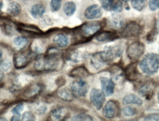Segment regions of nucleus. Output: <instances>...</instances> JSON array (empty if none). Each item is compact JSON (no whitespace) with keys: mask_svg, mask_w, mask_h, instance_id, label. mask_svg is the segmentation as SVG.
<instances>
[{"mask_svg":"<svg viewBox=\"0 0 159 121\" xmlns=\"http://www.w3.org/2000/svg\"><path fill=\"white\" fill-rule=\"evenodd\" d=\"M46 111H47V106H40V108L38 110V112H39V114H43V113L46 112Z\"/></svg>","mask_w":159,"mask_h":121,"instance_id":"c03bdc74","label":"nucleus"},{"mask_svg":"<svg viewBox=\"0 0 159 121\" xmlns=\"http://www.w3.org/2000/svg\"><path fill=\"white\" fill-rule=\"evenodd\" d=\"M69 59L73 62H80L84 59V55L82 53L79 52L78 51H75L69 55Z\"/></svg>","mask_w":159,"mask_h":121,"instance_id":"7c9ffc66","label":"nucleus"},{"mask_svg":"<svg viewBox=\"0 0 159 121\" xmlns=\"http://www.w3.org/2000/svg\"><path fill=\"white\" fill-rule=\"evenodd\" d=\"M139 67L144 74L152 75L157 73L159 69V55L154 53L148 54L141 60Z\"/></svg>","mask_w":159,"mask_h":121,"instance_id":"f03ea898","label":"nucleus"},{"mask_svg":"<svg viewBox=\"0 0 159 121\" xmlns=\"http://www.w3.org/2000/svg\"><path fill=\"white\" fill-rule=\"evenodd\" d=\"M91 64L97 70H100L107 65L102 59L99 52L95 53L94 54L92 55V57H91Z\"/></svg>","mask_w":159,"mask_h":121,"instance_id":"6ab92c4d","label":"nucleus"},{"mask_svg":"<svg viewBox=\"0 0 159 121\" xmlns=\"http://www.w3.org/2000/svg\"><path fill=\"white\" fill-rule=\"evenodd\" d=\"M90 100L97 110H100L105 102V95L102 90L99 89H92L90 93Z\"/></svg>","mask_w":159,"mask_h":121,"instance_id":"6e6552de","label":"nucleus"},{"mask_svg":"<svg viewBox=\"0 0 159 121\" xmlns=\"http://www.w3.org/2000/svg\"><path fill=\"white\" fill-rule=\"evenodd\" d=\"M30 60V57L27 54L21 52V51L16 54L13 57V63L16 69H21L25 68Z\"/></svg>","mask_w":159,"mask_h":121,"instance_id":"9d476101","label":"nucleus"},{"mask_svg":"<svg viewBox=\"0 0 159 121\" xmlns=\"http://www.w3.org/2000/svg\"><path fill=\"white\" fill-rule=\"evenodd\" d=\"M4 79V73H3V71L2 70V69H0V82H2V81Z\"/></svg>","mask_w":159,"mask_h":121,"instance_id":"49530a36","label":"nucleus"},{"mask_svg":"<svg viewBox=\"0 0 159 121\" xmlns=\"http://www.w3.org/2000/svg\"><path fill=\"white\" fill-rule=\"evenodd\" d=\"M123 49L120 45H108L102 51L99 52L102 59L106 64L112 63L115 59L119 58L122 55Z\"/></svg>","mask_w":159,"mask_h":121,"instance_id":"20e7f679","label":"nucleus"},{"mask_svg":"<svg viewBox=\"0 0 159 121\" xmlns=\"http://www.w3.org/2000/svg\"><path fill=\"white\" fill-rule=\"evenodd\" d=\"M111 24L113 28L115 29H122L126 25L125 19L118 15H112L111 19Z\"/></svg>","mask_w":159,"mask_h":121,"instance_id":"412c9836","label":"nucleus"},{"mask_svg":"<svg viewBox=\"0 0 159 121\" xmlns=\"http://www.w3.org/2000/svg\"><path fill=\"white\" fill-rule=\"evenodd\" d=\"M149 7L152 11H156L157 9H159V0H150Z\"/></svg>","mask_w":159,"mask_h":121,"instance_id":"ea45409f","label":"nucleus"},{"mask_svg":"<svg viewBox=\"0 0 159 121\" xmlns=\"http://www.w3.org/2000/svg\"><path fill=\"white\" fill-rule=\"evenodd\" d=\"M0 120H6L5 118H0Z\"/></svg>","mask_w":159,"mask_h":121,"instance_id":"3c124183","label":"nucleus"},{"mask_svg":"<svg viewBox=\"0 0 159 121\" xmlns=\"http://www.w3.org/2000/svg\"><path fill=\"white\" fill-rule=\"evenodd\" d=\"M119 113H120L119 106L118 103L115 101H109L108 102H107L102 110L103 115L108 119H112L115 117L119 116Z\"/></svg>","mask_w":159,"mask_h":121,"instance_id":"1a4fd4ad","label":"nucleus"},{"mask_svg":"<svg viewBox=\"0 0 159 121\" xmlns=\"http://www.w3.org/2000/svg\"><path fill=\"white\" fill-rule=\"evenodd\" d=\"M158 102H159V92H158Z\"/></svg>","mask_w":159,"mask_h":121,"instance_id":"603ef678","label":"nucleus"},{"mask_svg":"<svg viewBox=\"0 0 159 121\" xmlns=\"http://www.w3.org/2000/svg\"><path fill=\"white\" fill-rule=\"evenodd\" d=\"M102 28L98 21L86 22L81 25L77 29V33L83 39H89L97 34Z\"/></svg>","mask_w":159,"mask_h":121,"instance_id":"7ed1b4c3","label":"nucleus"},{"mask_svg":"<svg viewBox=\"0 0 159 121\" xmlns=\"http://www.w3.org/2000/svg\"><path fill=\"white\" fill-rule=\"evenodd\" d=\"M100 3L103 9L107 11H112L115 2L114 0H100Z\"/></svg>","mask_w":159,"mask_h":121,"instance_id":"2f4dec72","label":"nucleus"},{"mask_svg":"<svg viewBox=\"0 0 159 121\" xmlns=\"http://www.w3.org/2000/svg\"><path fill=\"white\" fill-rule=\"evenodd\" d=\"M88 83L83 80V79H78L71 83V90L75 97L77 98H82L86 96L89 91Z\"/></svg>","mask_w":159,"mask_h":121,"instance_id":"0eeeda50","label":"nucleus"},{"mask_svg":"<svg viewBox=\"0 0 159 121\" xmlns=\"http://www.w3.org/2000/svg\"><path fill=\"white\" fill-rule=\"evenodd\" d=\"M119 1H121L122 2H128L130 1V0H119Z\"/></svg>","mask_w":159,"mask_h":121,"instance_id":"09e8293b","label":"nucleus"},{"mask_svg":"<svg viewBox=\"0 0 159 121\" xmlns=\"http://www.w3.org/2000/svg\"><path fill=\"white\" fill-rule=\"evenodd\" d=\"M24 109V104H19L16 105L14 108L12 110V112L13 114H16V115H20L21 114V112Z\"/></svg>","mask_w":159,"mask_h":121,"instance_id":"a19ab883","label":"nucleus"},{"mask_svg":"<svg viewBox=\"0 0 159 121\" xmlns=\"http://www.w3.org/2000/svg\"><path fill=\"white\" fill-rule=\"evenodd\" d=\"M21 117L20 115L14 114V115L12 117L11 120L12 121H19V120H21Z\"/></svg>","mask_w":159,"mask_h":121,"instance_id":"a18cd8bd","label":"nucleus"},{"mask_svg":"<svg viewBox=\"0 0 159 121\" xmlns=\"http://www.w3.org/2000/svg\"><path fill=\"white\" fill-rule=\"evenodd\" d=\"M57 96L59 97L61 100L64 101V102H71L74 99V95L71 92V89L69 90L68 88H63L61 89L58 92H57Z\"/></svg>","mask_w":159,"mask_h":121,"instance_id":"393cba45","label":"nucleus"},{"mask_svg":"<svg viewBox=\"0 0 159 121\" xmlns=\"http://www.w3.org/2000/svg\"><path fill=\"white\" fill-rule=\"evenodd\" d=\"M122 113L125 117L134 116L137 114V110L132 106H126L122 110Z\"/></svg>","mask_w":159,"mask_h":121,"instance_id":"473e14b6","label":"nucleus"},{"mask_svg":"<svg viewBox=\"0 0 159 121\" xmlns=\"http://www.w3.org/2000/svg\"><path fill=\"white\" fill-rule=\"evenodd\" d=\"M157 36V32L156 29H152V31H150V32L148 33L147 35V41L148 43H152L156 41Z\"/></svg>","mask_w":159,"mask_h":121,"instance_id":"58836bf2","label":"nucleus"},{"mask_svg":"<svg viewBox=\"0 0 159 121\" xmlns=\"http://www.w3.org/2000/svg\"><path fill=\"white\" fill-rule=\"evenodd\" d=\"M46 12V8L43 5L41 4H35L31 7L30 13L31 15H33L35 19H39Z\"/></svg>","mask_w":159,"mask_h":121,"instance_id":"b1692460","label":"nucleus"},{"mask_svg":"<svg viewBox=\"0 0 159 121\" xmlns=\"http://www.w3.org/2000/svg\"><path fill=\"white\" fill-rule=\"evenodd\" d=\"M28 39L22 36L16 37L13 40V45H14L16 49L19 51H22L25 49L28 45Z\"/></svg>","mask_w":159,"mask_h":121,"instance_id":"5701e85b","label":"nucleus"},{"mask_svg":"<svg viewBox=\"0 0 159 121\" xmlns=\"http://www.w3.org/2000/svg\"><path fill=\"white\" fill-rule=\"evenodd\" d=\"M95 38L99 42H108V41H113L118 39L119 35H117L116 33L112 32L105 31L99 33Z\"/></svg>","mask_w":159,"mask_h":121,"instance_id":"f3484780","label":"nucleus"},{"mask_svg":"<svg viewBox=\"0 0 159 121\" xmlns=\"http://www.w3.org/2000/svg\"><path fill=\"white\" fill-rule=\"evenodd\" d=\"M123 104H136L138 106L142 105L143 102L142 100L137 96L136 95L134 94H128L125 96L122 99Z\"/></svg>","mask_w":159,"mask_h":121,"instance_id":"4be33fe9","label":"nucleus"},{"mask_svg":"<svg viewBox=\"0 0 159 121\" xmlns=\"http://www.w3.org/2000/svg\"><path fill=\"white\" fill-rule=\"evenodd\" d=\"M21 7L19 3L13 2L9 4L8 7H7V12L12 16H17L21 13Z\"/></svg>","mask_w":159,"mask_h":121,"instance_id":"a878e982","label":"nucleus"},{"mask_svg":"<svg viewBox=\"0 0 159 121\" xmlns=\"http://www.w3.org/2000/svg\"><path fill=\"white\" fill-rule=\"evenodd\" d=\"M125 76L126 77L128 80L131 81V82H135L137 81L140 77V74H139L138 70H137V65L136 63H131L125 68L124 71Z\"/></svg>","mask_w":159,"mask_h":121,"instance_id":"4468645a","label":"nucleus"},{"mask_svg":"<svg viewBox=\"0 0 159 121\" xmlns=\"http://www.w3.org/2000/svg\"><path fill=\"white\" fill-rule=\"evenodd\" d=\"M22 1H24V2H28V1H30V0H22Z\"/></svg>","mask_w":159,"mask_h":121,"instance_id":"864d4df0","label":"nucleus"},{"mask_svg":"<svg viewBox=\"0 0 159 121\" xmlns=\"http://www.w3.org/2000/svg\"><path fill=\"white\" fill-rule=\"evenodd\" d=\"M142 32V27L136 21H131L125 27L121 32V36L124 38H132L139 37Z\"/></svg>","mask_w":159,"mask_h":121,"instance_id":"423d86ee","label":"nucleus"},{"mask_svg":"<svg viewBox=\"0 0 159 121\" xmlns=\"http://www.w3.org/2000/svg\"><path fill=\"white\" fill-rule=\"evenodd\" d=\"M145 51V45L144 43L139 41H135L128 45L127 49V56L130 60L136 62L142 57Z\"/></svg>","mask_w":159,"mask_h":121,"instance_id":"39448f33","label":"nucleus"},{"mask_svg":"<svg viewBox=\"0 0 159 121\" xmlns=\"http://www.w3.org/2000/svg\"><path fill=\"white\" fill-rule=\"evenodd\" d=\"M122 11V5L120 2L114 3V6H113L112 11L115 12V13H120Z\"/></svg>","mask_w":159,"mask_h":121,"instance_id":"37998d69","label":"nucleus"},{"mask_svg":"<svg viewBox=\"0 0 159 121\" xmlns=\"http://www.w3.org/2000/svg\"><path fill=\"white\" fill-rule=\"evenodd\" d=\"M32 50H33V52L36 53V54H42L43 53V47L41 46V45L40 44L39 41H33V44L31 45Z\"/></svg>","mask_w":159,"mask_h":121,"instance_id":"f704fd0d","label":"nucleus"},{"mask_svg":"<svg viewBox=\"0 0 159 121\" xmlns=\"http://www.w3.org/2000/svg\"><path fill=\"white\" fill-rule=\"evenodd\" d=\"M61 6V0H51L50 7L52 12H56L58 11Z\"/></svg>","mask_w":159,"mask_h":121,"instance_id":"c9c22d12","label":"nucleus"},{"mask_svg":"<svg viewBox=\"0 0 159 121\" xmlns=\"http://www.w3.org/2000/svg\"><path fill=\"white\" fill-rule=\"evenodd\" d=\"M8 1H10V0H8Z\"/></svg>","mask_w":159,"mask_h":121,"instance_id":"5fc2aeb1","label":"nucleus"},{"mask_svg":"<svg viewBox=\"0 0 159 121\" xmlns=\"http://www.w3.org/2000/svg\"><path fill=\"white\" fill-rule=\"evenodd\" d=\"M2 51L0 49V63H2Z\"/></svg>","mask_w":159,"mask_h":121,"instance_id":"de8ad7c7","label":"nucleus"},{"mask_svg":"<svg viewBox=\"0 0 159 121\" xmlns=\"http://www.w3.org/2000/svg\"><path fill=\"white\" fill-rule=\"evenodd\" d=\"M61 52L55 48L49 49L45 56L35 60L34 68L38 71H50L57 70L61 64Z\"/></svg>","mask_w":159,"mask_h":121,"instance_id":"f257e3e1","label":"nucleus"},{"mask_svg":"<svg viewBox=\"0 0 159 121\" xmlns=\"http://www.w3.org/2000/svg\"><path fill=\"white\" fill-rule=\"evenodd\" d=\"M155 90V84L152 81H148V82H144L142 86L139 87V93L141 96L144 97L145 98L151 99L152 96H153V93Z\"/></svg>","mask_w":159,"mask_h":121,"instance_id":"f8f14e48","label":"nucleus"},{"mask_svg":"<svg viewBox=\"0 0 159 121\" xmlns=\"http://www.w3.org/2000/svg\"><path fill=\"white\" fill-rule=\"evenodd\" d=\"M35 116L33 115V112H26L24 113V114L21 115V120L24 121H33L35 120Z\"/></svg>","mask_w":159,"mask_h":121,"instance_id":"4c0bfd02","label":"nucleus"},{"mask_svg":"<svg viewBox=\"0 0 159 121\" xmlns=\"http://www.w3.org/2000/svg\"><path fill=\"white\" fill-rule=\"evenodd\" d=\"M72 120H79V121H89L93 120V118H91V115L85 113H80V114L77 115L72 118Z\"/></svg>","mask_w":159,"mask_h":121,"instance_id":"72a5a7b5","label":"nucleus"},{"mask_svg":"<svg viewBox=\"0 0 159 121\" xmlns=\"http://www.w3.org/2000/svg\"><path fill=\"white\" fill-rule=\"evenodd\" d=\"M0 67H1V69L3 71H5V72H7L11 69V61L8 60V59H5L0 63Z\"/></svg>","mask_w":159,"mask_h":121,"instance_id":"e433bc0d","label":"nucleus"},{"mask_svg":"<svg viewBox=\"0 0 159 121\" xmlns=\"http://www.w3.org/2000/svg\"><path fill=\"white\" fill-rule=\"evenodd\" d=\"M69 42H70V39L68 35L64 33L57 34L53 37V43L59 48H66L69 45Z\"/></svg>","mask_w":159,"mask_h":121,"instance_id":"dca6fc26","label":"nucleus"},{"mask_svg":"<svg viewBox=\"0 0 159 121\" xmlns=\"http://www.w3.org/2000/svg\"><path fill=\"white\" fill-rule=\"evenodd\" d=\"M1 28L3 32L8 36H12V35H15L16 30V26L11 21H2Z\"/></svg>","mask_w":159,"mask_h":121,"instance_id":"aec40b11","label":"nucleus"},{"mask_svg":"<svg viewBox=\"0 0 159 121\" xmlns=\"http://www.w3.org/2000/svg\"><path fill=\"white\" fill-rule=\"evenodd\" d=\"M41 90H42V86L39 84H36L27 90V92L25 93V96L27 98H33L41 93Z\"/></svg>","mask_w":159,"mask_h":121,"instance_id":"bb28decb","label":"nucleus"},{"mask_svg":"<svg viewBox=\"0 0 159 121\" xmlns=\"http://www.w3.org/2000/svg\"><path fill=\"white\" fill-rule=\"evenodd\" d=\"M147 2H148L147 0H132L131 5L136 11H142L146 7Z\"/></svg>","mask_w":159,"mask_h":121,"instance_id":"c756f323","label":"nucleus"},{"mask_svg":"<svg viewBox=\"0 0 159 121\" xmlns=\"http://www.w3.org/2000/svg\"><path fill=\"white\" fill-rule=\"evenodd\" d=\"M144 120H157L159 121V114L157 113H152V114L148 115L146 118L144 119Z\"/></svg>","mask_w":159,"mask_h":121,"instance_id":"79ce46f5","label":"nucleus"},{"mask_svg":"<svg viewBox=\"0 0 159 121\" xmlns=\"http://www.w3.org/2000/svg\"><path fill=\"white\" fill-rule=\"evenodd\" d=\"M76 11V5L73 2H68L63 6V12L67 16H71Z\"/></svg>","mask_w":159,"mask_h":121,"instance_id":"c85d7f7f","label":"nucleus"},{"mask_svg":"<svg viewBox=\"0 0 159 121\" xmlns=\"http://www.w3.org/2000/svg\"><path fill=\"white\" fill-rule=\"evenodd\" d=\"M157 27H158V32H159V20L158 21V25H157Z\"/></svg>","mask_w":159,"mask_h":121,"instance_id":"8fccbe9b","label":"nucleus"},{"mask_svg":"<svg viewBox=\"0 0 159 121\" xmlns=\"http://www.w3.org/2000/svg\"><path fill=\"white\" fill-rule=\"evenodd\" d=\"M101 85H102V90L104 93L105 96H111L114 94L115 83L112 79L108 77L102 76L100 77Z\"/></svg>","mask_w":159,"mask_h":121,"instance_id":"9b49d317","label":"nucleus"},{"mask_svg":"<svg viewBox=\"0 0 159 121\" xmlns=\"http://www.w3.org/2000/svg\"><path fill=\"white\" fill-rule=\"evenodd\" d=\"M69 110L65 107H58L52 111L50 113L51 120H63L69 115Z\"/></svg>","mask_w":159,"mask_h":121,"instance_id":"2eb2a0df","label":"nucleus"},{"mask_svg":"<svg viewBox=\"0 0 159 121\" xmlns=\"http://www.w3.org/2000/svg\"><path fill=\"white\" fill-rule=\"evenodd\" d=\"M18 29H21L23 31L27 32L28 33H33V34H39V33L41 32V30L38 28L36 26L30 24H19Z\"/></svg>","mask_w":159,"mask_h":121,"instance_id":"cd10ccee","label":"nucleus"},{"mask_svg":"<svg viewBox=\"0 0 159 121\" xmlns=\"http://www.w3.org/2000/svg\"><path fill=\"white\" fill-rule=\"evenodd\" d=\"M70 76L74 77L77 79H84L89 76V72L85 67L80 66L77 68L73 69L69 73Z\"/></svg>","mask_w":159,"mask_h":121,"instance_id":"a211bd4d","label":"nucleus"},{"mask_svg":"<svg viewBox=\"0 0 159 121\" xmlns=\"http://www.w3.org/2000/svg\"><path fill=\"white\" fill-rule=\"evenodd\" d=\"M84 15L87 19L89 20L99 19L102 15V8L98 5L89 6L85 11Z\"/></svg>","mask_w":159,"mask_h":121,"instance_id":"ddd939ff","label":"nucleus"}]
</instances>
